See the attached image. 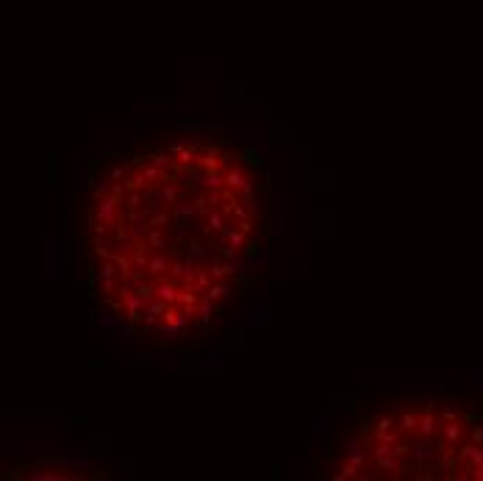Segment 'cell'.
I'll return each mask as SVG.
<instances>
[{
  "label": "cell",
  "instance_id": "cell-1",
  "mask_svg": "<svg viewBox=\"0 0 483 481\" xmlns=\"http://www.w3.org/2000/svg\"><path fill=\"white\" fill-rule=\"evenodd\" d=\"M472 439H475V442H483V428H481V425L472 431Z\"/></svg>",
  "mask_w": 483,
  "mask_h": 481
}]
</instances>
